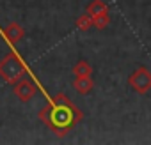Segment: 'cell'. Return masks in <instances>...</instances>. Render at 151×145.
I'll use <instances>...</instances> for the list:
<instances>
[{
	"instance_id": "6da1fadb",
	"label": "cell",
	"mask_w": 151,
	"mask_h": 145,
	"mask_svg": "<svg viewBox=\"0 0 151 145\" xmlns=\"http://www.w3.org/2000/svg\"><path fill=\"white\" fill-rule=\"evenodd\" d=\"M39 119L57 136H64L69 129H73L75 126L84 119V113L75 106V103L68 96L57 94L39 112Z\"/></svg>"
},
{
	"instance_id": "7a4b0ae2",
	"label": "cell",
	"mask_w": 151,
	"mask_h": 145,
	"mask_svg": "<svg viewBox=\"0 0 151 145\" xmlns=\"http://www.w3.org/2000/svg\"><path fill=\"white\" fill-rule=\"evenodd\" d=\"M25 72H29V75L36 80V76L30 72V69L25 65V62L16 55V51L13 53H7L4 58H0V78H2L6 83H14L18 82L20 78L25 76Z\"/></svg>"
},
{
	"instance_id": "3957f363",
	"label": "cell",
	"mask_w": 151,
	"mask_h": 145,
	"mask_svg": "<svg viewBox=\"0 0 151 145\" xmlns=\"http://www.w3.org/2000/svg\"><path fill=\"white\" fill-rule=\"evenodd\" d=\"M128 85L137 94H146L151 90V71L146 65H139L128 76Z\"/></svg>"
},
{
	"instance_id": "277c9868",
	"label": "cell",
	"mask_w": 151,
	"mask_h": 145,
	"mask_svg": "<svg viewBox=\"0 0 151 145\" xmlns=\"http://www.w3.org/2000/svg\"><path fill=\"white\" fill-rule=\"evenodd\" d=\"M13 92H14V96L22 101V103H29L34 96H36V92H37V85L32 82V80H29V78H20L18 82H14L13 83Z\"/></svg>"
},
{
	"instance_id": "5b68a950",
	"label": "cell",
	"mask_w": 151,
	"mask_h": 145,
	"mask_svg": "<svg viewBox=\"0 0 151 145\" xmlns=\"http://www.w3.org/2000/svg\"><path fill=\"white\" fill-rule=\"evenodd\" d=\"M2 36H4L11 44H16V43H20V41L23 39V36H25V28H23L22 25H18L16 21H11V23L7 25V28L2 32Z\"/></svg>"
},
{
	"instance_id": "8992f818",
	"label": "cell",
	"mask_w": 151,
	"mask_h": 145,
	"mask_svg": "<svg viewBox=\"0 0 151 145\" xmlns=\"http://www.w3.org/2000/svg\"><path fill=\"white\" fill-rule=\"evenodd\" d=\"M73 89L82 96H87L93 89H94V82L91 76H75L73 80Z\"/></svg>"
},
{
	"instance_id": "52a82bcc",
	"label": "cell",
	"mask_w": 151,
	"mask_h": 145,
	"mask_svg": "<svg viewBox=\"0 0 151 145\" xmlns=\"http://www.w3.org/2000/svg\"><path fill=\"white\" fill-rule=\"evenodd\" d=\"M91 18L98 16V14H103V13H109V6L103 0H93V2L87 6V11H86Z\"/></svg>"
},
{
	"instance_id": "ba28073f",
	"label": "cell",
	"mask_w": 151,
	"mask_h": 145,
	"mask_svg": "<svg viewBox=\"0 0 151 145\" xmlns=\"http://www.w3.org/2000/svg\"><path fill=\"white\" fill-rule=\"evenodd\" d=\"M73 75L75 76H91L93 75V65L87 60H78L77 64L73 65Z\"/></svg>"
},
{
	"instance_id": "9c48e42d",
	"label": "cell",
	"mask_w": 151,
	"mask_h": 145,
	"mask_svg": "<svg viewBox=\"0 0 151 145\" xmlns=\"http://www.w3.org/2000/svg\"><path fill=\"white\" fill-rule=\"evenodd\" d=\"M109 25H110V16H109V13H103V14H98V16L93 18V27L98 28V30H105Z\"/></svg>"
},
{
	"instance_id": "30bf717a",
	"label": "cell",
	"mask_w": 151,
	"mask_h": 145,
	"mask_svg": "<svg viewBox=\"0 0 151 145\" xmlns=\"http://www.w3.org/2000/svg\"><path fill=\"white\" fill-rule=\"evenodd\" d=\"M77 28L82 30V32H87L89 28H93V18H91L87 13L82 14V16H78V18H77Z\"/></svg>"
}]
</instances>
